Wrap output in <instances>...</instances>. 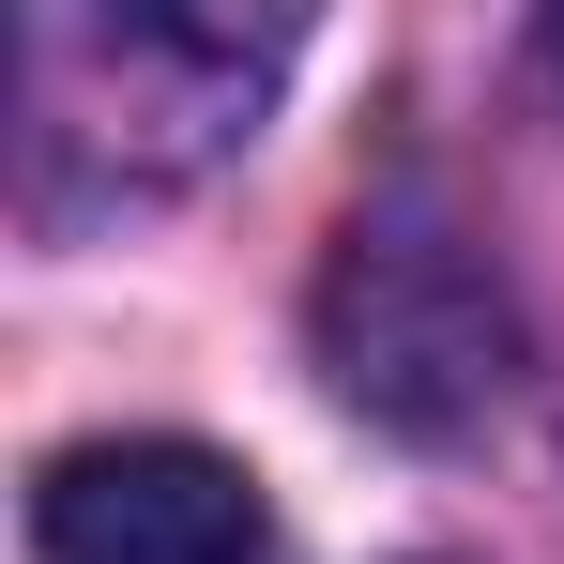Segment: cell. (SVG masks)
Wrapping results in <instances>:
<instances>
[{"instance_id":"1","label":"cell","mask_w":564,"mask_h":564,"mask_svg":"<svg viewBox=\"0 0 564 564\" xmlns=\"http://www.w3.org/2000/svg\"><path fill=\"white\" fill-rule=\"evenodd\" d=\"M290 31L245 15H31L15 31V138H31V184H184L229 138H260Z\"/></svg>"},{"instance_id":"2","label":"cell","mask_w":564,"mask_h":564,"mask_svg":"<svg viewBox=\"0 0 564 564\" xmlns=\"http://www.w3.org/2000/svg\"><path fill=\"white\" fill-rule=\"evenodd\" d=\"M305 321H321L336 397L381 412V427H412V443H458L473 412L503 397V367H519V305H503L488 245H473L427 184L367 198V214L336 229V260H321V305H305Z\"/></svg>"},{"instance_id":"3","label":"cell","mask_w":564,"mask_h":564,"mask_svg":"<svg viewBox=\"0 0 564 564\" xmlns=\"http://www.w3.org/2000/svg\"><path fill=\"white\" fill-rule=\"evenodd\" d=\"M31 564H275V519L214 443H62L31 473Z\"/></svg>"}]
</instances>
